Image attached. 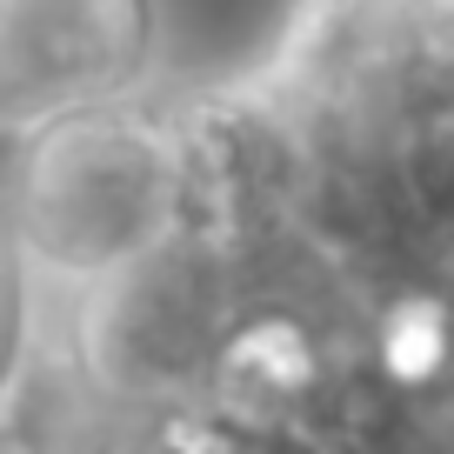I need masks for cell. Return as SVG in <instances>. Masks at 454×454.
I'll use <instances>...</instances> for the list:
<instances>
[{"label":"cell","mask_w":454,"mask_h":454,"mask_svg":"<svg viewBox=\"0 0 454 454\" xmlns=\"http://www.w3.org/2000/svg\"><path fill=\"white\" fill-rule=\"evenodd\" d=\"M0 234L34 274L100 287L181 234V168L168 114L107 107L20 141Z\"/></svg>","instance_id":"cell-1"},{"label":"cell","mask_w":454,"mask_h":454,"mask_svg":"<svg viewBox=\"0 0 454 454\" xmlns=\"http://www.w3.org/2000/svg\"><path fill=\"white\" fill-rule=\"evenodd\" d=\"M247 314L241 274L221 247L174 234L114 281L81 294L74 368L134 427L200 408L234 321Z\"/></svg>","instance_id":"cell-2"},{"label":"cell","mask_w":454,"mask_h":454,"mask_svg":"<svg viewBox=\"0 0 454 454\" xmlns=\"http://www.w3.org/2000/svg\"><path fill=\"white\" fill-rule=\"evenodd\" d=\"M174 168H181V234L247 254L308 221L314 134L274 74L207 87L168 114Z\"/></svg>","instance_id":"cell-3"},{"label":"cell","mask_w":454,"mask_h":454,"mask_svg":"<svg viewBox=\"0 0 454 454\" xmlns=\"http://www.w3.org/2000/svg\"><path fill=\"white\" fill-rule=\"evenodd\" d=\"M160 47L147 0H0V134L134 107Z\"/></svg>","instance_id":"cell-4"},{"label":"cell","mask_w":454,"mask_h":454,"mask_svg":"<svg viewBox=\"0 0 454 454\" xmlns=\"http://www.w3.org/2000/svg\"><path fill=\"white\" fill-rule=\"evenodd\" d=\"M355 348L301 308H247L227 334L200 408L234 434H321Z\"/></svg>","instance_id":"cell-5"},{"label":"cell","mask_w":454,"mask_h":454,"mask_svg":"<svg viewBox=\"0 0 454 454\" xmlns=\"http://www.w3.org/2000/svg\"><path fill=\"white\" fill-rule=\"evenodd\" d=\"M327 454H454V387L395 395L368 368H348L334 408L321 421Z\"/></svg>","instance_id":"cell-6"},{"label":"cell","mask_w":454,"mask_h":454,"mask_svg":"<svg viewBox=\"0 0 454 454\" xmlns=\"http://www.w3.org/2000/svg\"><path fill=\"white\" fill-rule=\"evenodd\" d=\"M27 355H34V268L0 234V427L14 421L27 395Z\"/></svg>","instance_id":"cell-7"},{"label":"cell","mask_w":454,"mask_h":454,"mask_svg":"<svg viewBox=\"0 0 454 454\" xmlns=\"http://www.w3.org/2000/svg\"><path fill=\"white\" fill-rule=\"evenodd\" d=\"M81 454H154V448H147V434L134 427V434H121V441H94V448H81Z\"/></svg>","instance_id":"cell-8"}]
</instances>
